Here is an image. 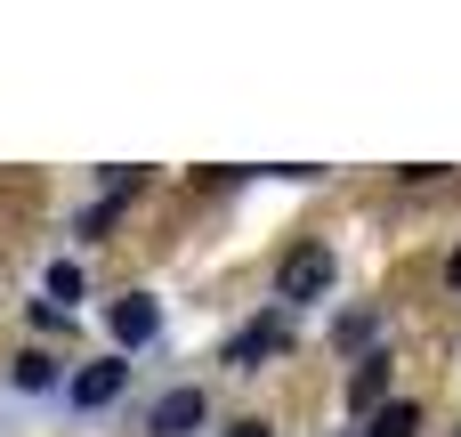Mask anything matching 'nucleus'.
I'll return each instance as SVG.
<instances>
[{"label":"nucleus","mask_w":461,"mask_h":437,"mask_svg":"<svg viewBox=\"0 0 461 437\" xmlns=\"http://www.w3.org/2000/svg\"><path fill=\"white\" fill-rule=\"evenodd\" d=\"M324 292H332V251L324 243H300L284 259V300H324Z\"/></svg>","instance_id":"obj_1"},{"label":"nucleus","mask_w":461,"mask_h":437,"mask_svg":"<svg viewBox=\"0 0 461 437\" xmlns=\"http://www.w3.org/2000/svg\"><path fill=\"white\" fill-rule=\"evenodd\" d=\"M292 349V324L284 316H259V324H243L235 341H227V365H267V357H284Z\"/></svg>","instance_id":"obj_2"},{"label":"nucleus","mask_w":461,"mask_h":437,"mask_svg":"<svg viewBox=\"0 0 461 437\" xmlns=\"http://www.w3.org/2000/svg\"><path fill=\"white\" fill-rule=\"evenodd\" d=\"M105 324H113V341H122V349H138V341H154V332H162V308H154L146 292H130V300H113V308H105Z\"/></svg>","instance_id":"obj_3"},{"label":"nucleus","mask_w":461,"mask_h":437,"mask_svg":"<svg viewBox=\"0 0 461 437\" xmlns=\"http://www.w3.org/2000/svg\"><path fill=\"white\" fill-rule=\"evenodd\" d=\"M122 381H130V365H122V357L81 365V373H73V405H113V397H122Z\"/></svg>","instance_id":"obj_4"},{"label":"nucleus","mask_w":461,"mask_h":437,"mask_svg":"<svg viewBox=\"0 0 461 437\" xmlns=\"http://www.w3.org/2000/svg\"><path fill=\"white\" fill-rule=\"evenodd\" d=\"M194 422H203V389H170V397L146 414V430H154V437H186Z\"/></svg>","instance_id":"obj_5"},{"label":"nucleus","mask_w":461,"mask_h":437,"mask_svg":"<svg viewBox=\"0 0 461 437\" xmlns=\"http://www.w3.org/2000/svg\"><path fill=\"white\" fill-rule=\"evenodd\" d=\"M348 405H357V414H381V405H389V365H381V357H365V365H357Z\"/></svg>","instance_id":"obj_6"},{"label":"nucleus","mask_w":461,"mask_h":437,"mask_svg":"<svg viewBox=\"0 0 461 437\" xmlns=\"http://www.w3.org/2000/svg\"><path fill=\"white\" fill-rule=\"evenodd\" d=\"M365 430H373V437H413V430H421V414H413V405H381Z\"/></svg>","instance_id":"obj_7"},{"label":"nucleus","mask_w":461,"mask_h":437,"mask_svg":"<svg viewBox=\"0 0 461 437\" xmlns=\"http://www.w3.org/2000/svg\"><path fill=\"white\" fill-rule=\"evenodd\" d=\"M49 292H57V300H81V268L57 259V268H49Z\"/></svg>","instance_id":"obj_8"},{"label":"nucleus","mask_w":461,"mask_h":437,"mask_svg":"<svg viewBox=\"0 0 461 437\" xmlns=\"http://www.w3.org/2000/svg\"><path fill=\"white\" fill-rule=\"evenodd\" d=\"M16 381H24V389H49L57 365H49V357H16Z\"/></svg>","instance_id":"obj_9"},{"label":"nucleus","mask_w":461,"mask_h":437,"mask_svg":"<svg viewBox=\"0 0 461 437\" xmlns=\"http://www.w3.org/2000/svg\"><path fill=\"white\" fill-rule=\"evenodd\" d=\"M227 437H267V422H235V430H227Z\"/></svg>","instance_id":"obj_10"},{"label":"nucleus","mask_w":461,"mask_h":437,"mask_svg":"<svg viewBox=\"0 0 461 437\" xmlns=\"http://www.w3.org/2000/svg\"><path fill=\"white\" fill-rule=\"evenodd\" d=\"M446 284H454V292H461V251H454V259H446Z\"/></svg>","instance_id":"obj_11"}]
</instances>
